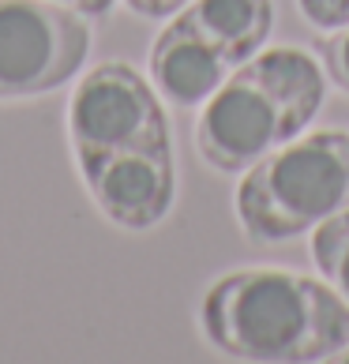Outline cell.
<instances>
[{"mask_svg": "<svg viewBox=\"0 0 349 364\" xmlns=\"http://www.w3.org/2000/svg\"><path fill=\"white\" fill-rule=\"evenodd\" d=\"M181 16L237 68L267 46L274 26V4L271 0H188Z\"/></svg>", "mask_w": 349, "mask_h": 364, "instance_id": "obj_8", "label": "cell"}, {"mask_svg": "<svg viewBox=\"0 0 349 364\" xmlns=\"http://www.w3.org/2000/svg\"><path fill=\"white\" fill-rule=\"evenodd\" d=\"M53 4H64V8L79 11V16H87V19H98V16H109L117 0H53Z\"/></svg>", "mask_w": 349, "mask_h": 364, "instance_id": "obj_13", "label": "cell"}, {"mask_svg": "<svg viewBox=\"0 0 349 364\" xmlns=\"http://www.w3.org/2000/svg\"><path fill=\"white\" fill-rule=\"evenodd\" d=\"M207 342L237 360L312 364L349 346V304L331 282L293 271H233L199 301Z\"/></svg>", "mask_w": 349, "mask_h": 364, "instance_id": "obj_1", "label": "cell"}, {"mask_svg": "<svg viewBox=\"0 0 349 364\" xmlns=\"http://www.w3.org/2000/svg\"><path fill=\"white\" fill-rule=\"evenodd\" d=\"M323 94L327 72L308 49H259L199 105L195 146L210 169L245 173L308 132L323 109Z\"/></svg>", "mask_w": 349, "mask_h": 364, "instance_id": "obj_2", "label": "cell"}, {"mask_svg": "<svg viewBox=\"0 0 349 364\" xmlns=\"http://www.w3.org/2000/svg\"><path fill=\"white\" fill-rule=\"evenodd\" d=\"M338 360H349V346L342 349V353H338Z\"/></svg>", "mask_w": 349, "mask_h": 364, "instance_id": "obj_14", "label": "cell"}, {"mask_svg": "<svg viewBox=\"0 0 349 364\" xmlns=\"http://www.w3.org/2000/svg\"><path fill=\"white\" fill-rule=\"evenodd\" d=\"M105 218L120 229H151L173 210L177 199V166H173V143H143L124 151L102 154L75 166Z\"/></svg>", "mask_w": 349, "mask_h": 364, "instance_id": "obj_6", "label": "cell"}, {"mask_svg": "<svg viewBox=\"0 0 349 364\" xmlns=\"http://www.w3.org/2000/svg\"><path fill=\"white\" fill-rule=\"evenodd\" d=\"M312 259L334 289L349 304V210L312 229Z\"/></svg>", "mask_w": 349, "mask_h": 364, "instance_id": "obj_9", "label": "cell"}, {"mask_svg": "<svg viewBox=\"0 0 349 364\" xmlns=\"http://www.w3.org/2000/svg\"><path fill=\"white\" fill-rule=\"evenodd\" d=\"M319 64H323L331 83L342 94H349V26L331 31V38L319 46Z\"/></svg>", "mask_w": 349, "mask_h": 364, "instance_id": "obj_10", "label": "cell"}, {"mask_svg": "<svg viewBox=\"0 0 349 364\" xmlns=\"http://www.w3.org/2000/svg\"><path fill=\"white\" fill-rule=\"evenodd\" d=\"M301 16L319 31H342L349 26V0H297Z\"/></svg>", "mask_w": 349, "mask_h": 364, "instance_id": "obj_11", "label": "cell"}, {"mask_svg": "<svg viewBox=\"0 0 349 364\" xmlns=\"http://www.w3.org/2000/svg\"><path fill=\"white\" fill-rule=\"evenodd\" d=\"M169 120L162 94L124 60H102L75 75L68 98V143L75 166L143 143H166Z\"/></svg>", "mask_w": 349, "mask_h": 364, "instance_id": "obj_5", "label": "cell"}, {"mask_svg": "<svg viewBox=\"0 0 349 364\" xmlns=\"http://www.w3.org/2000/svg\"><path fill=\"white\" fill-rule=\"evenodd\" d=\"M233 64L214 49L181 11L166 23V31L151 46V83L162 102L195 109L225 83Z\"/></svg>", "mask_w": 349, "mask_h": 364, "instance_id": "obj_7", "label": "cell"}, {"mask_svg": "<svg viewBox=\"0 0 349 364\" xmlns=\"http://www.w3.org/2000/svg\"><path fill=\"white\" fill-rule=\"evenodd\" d=\"M349 210V132L323 128L289 139L252 169L237 188V222L256 245L304 237Z\"/></svg>", "mask_w": 349, "mask_h": 364, "instance_id": "obj_3", "label": "cell"}, {"mask_svg": "<svg viewBox=\"0 0 349 364\" xmlns=\"http://www.w3.org/2000/svg\"><path fill=\"white\" fill-rule=\"evenodd\" d=\"M90 19L53 0H0V102L42 98L87 68Z\"/></svg>", "mask_w": 349, "mask_h": 364, "instance_id": "obj_4", "label": "cell"}, {"mask_svg": "<svg viewBox=\"0 0 349 364\" xmlns=\"http://www.w3.org/2000/svg\"><path fill=\"white\" fill-rule=\"evenodd\" d=\"M124 4L143 19H173L188 0H124Z\"/></svg>", "mask_w": 349, "mask_h": 364, "instance_id": "obj_12", "label": "cell"}]
</instances>
